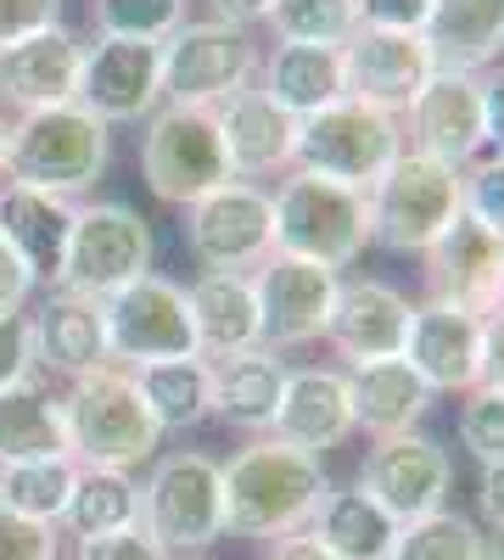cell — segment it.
<instances>
[{
    "instance_id": "33",
    "label": "cell",
    "mask_w": 504,
    "mask_h": 560,
    "mask_svg": "<svg viewBox=\"0 0 504 560\" xmlns=\"http://www.w3.org/2000/svg\"><path fill=\"white\" fill-rule=\"evenodd\" d=\"M337 560H392L398 544V522L364 493V488H331L326 510L308 527Z\"/></svg>"
},
{
    "instance_id": "8",
    "label": "cell",
    "mask_w": 504,
    "mask_h": 560,
    "mask_svg": "<svg viewBox=\"0 0 504 560\" xmlns=\"http://www.w3.org/2000/svg\"><path fill=\"white\" fill-rule=\"evenodd\" d=\"M141 179H146V191L168 208H191L197 197L219 191L224 179H236L231 158H224L219 113L163 102L141 124Z\"/></svg>"
},
{
    "instance_id": "18",
    "label": "cell",
    "mask_w": 504,
    "mask_h": 560,
    "mask_svg": "<svg viewBox=\"0 0 504 560\" xmlns=\"http://www.w3.org/2000/svg\"><path fill=\"white\" fill-rule=\"evenodd\" d=\"M403 147L437 158L448 168H471L488 140H482V90L477 73H432L421 96L403 107Z\"/></svg>"
},
{
    "instance_id": "40",
    "label": "cell",
    "mask_w": 504,
    "mask_h": 560,
    "mask_svg": "<svg viewBox=\"0 0 504 560\" xmlns=\"http://www.w3.org/2000/svg\"><path fill=\"white\" fill-rule=\"evenodd\" d=\"M466 213L504 236V158L482 152V158L466 168Z\"/></svg>"
},
{
    "instance_id": "29",
    "label": "cell",
    "mask_w": 504,
    "mask_h": 560,
    "mask_svg": "<svg viewBox=\"0 0 504 560\" xmlns=\"http://www.w3.org/2000/svg\"><path fill=\"white\" fill-rule=\"evenodd\" d=\"M186 308H191V325H197V353L202 359H231V353L263 348L253 275H197L186 287Z\"/></svg>"
},
{
    "instance_id": "30",
    "label": "cell",
    "mask_w": 504,
    "mask_h": 560,
    "mask_svg": "<svg viewBox=\"0 0 504 560\" xmlns=\"http://www.w3.org/2000/svg\"><path fill=\"white\" fill-rule=\"evenodd\" d=\"M258 90L292 118H314L342 102V45H269L258 62Z\"/></svg>"
},
{
    "instance_id": "49",
    "label": "cell",
    "mask_w": 504,
    "mask_h": 560,
    "mask_svg": "<svg viewBox=\"0 0 504 560\" xmlns=\"http://www.w3.org/2000/svg\"><path fill=\"white\" fill-rule=\"evenodd\" d=\"M477 504H482L488 527L504 533V459H499V465H482V477H477Z\"/></svg>"
},
{
    "instance_id": "13",
    "label": "cell",
    "mask_w": 504,
    "mask_h": 560,
    "mask_svg": "<svg viewBox=\"0 0 504 560\" xmlns=\"http://www.w3.org/2000/svg\"><path fill=\"white\" fill-rule=\"evenodd\" d=\"M421 303H448L477 319L504 314V236L482 219L460 213L421 253Z\"/></svg>"
},
{
    "instance_id": "27",
    "label": "cell",
    "mask_w": 504,
    "mask_h": 560,
    "mask_svg": "<svg viewBox=\"0 0 504 560\" xmlns=\"http://www.w3.org/2000/svg\"><path fill=\"white\" fill-rule=\"evenodd\" d=\"M292 364L274 348H247L231 359H213V415L231 420L236 432L263 438L281 415V393H286Z\"/></svg>"
},
{
    "instance_id": "28",
    "label": "cell",
    "mask_w": 504,
    "mask_h": 560,
    "mask_svg": "<svg viewBox=\"0 0 504 560\" xmlns=\"http://www.w3.org/2000/svg\"><path fill=\"white\" fill-rule=\"evenodd\" d=\"M348 393H353V427L376 438L398 432H421V420L437 409V393L409 370V359H382V364H359L348 370Z\"/></svg>"
},
{
    "instance_id": "22",
    "label": "cell",
    "mask_w": 504,
    "mask_h": 560,
    "mask_svg": "<svg viewBox=\"0 0 504 560\" xmlns=\"http://www.w3.org/2000/svg\"><path fill=\"white\" fill-rule=\"evenodd\" d=\"M403 359L437 398L443 393L466 398L471 387H482V319L448 303H415Z\"/></svg>"
},
{
    "instance_id": "26",
    "label": "cell",
    "mask_w": 504,
    "mask_h": 560,
    "mask_svg": "<svg viewBox=\"0 0 504 560\" xmlns=\"http://www.w3.org/2000/svg\"><path fill=\"white\" fill-rule=\"evenodd\" d=\"M426 51L443 73H488L504 62V0H432Z\"/></svg>"
},
{
    "instance_id": "41",
    "label": "cell",
    "mask_w": 504,
    "mask_h": 560,
    "mask_svg": "<svg viewBox=\"0 0 504 560\" xmlns=\"http://www.w3.org/2000/svg\"><path fill=\"white\" fill-rule=\"evenodd\" d=\"M0 560H62V533L0 510Z\"/></svg>"
},
{
    "instance_id": "23",
    "label": "cell",
    "mask_w": 504,
    "mask_h": 560,
    "mask_svg": "<svg viewBox=\"0 0 504 560\" xmlns=\"http://www.w3.org/2000/svg\"><path fill=\"white\" fill-rule=\"evenodd\" d=\"M28 331H34V370H39V376L73 382V376H90V370L113 364L102 303H90V298L45 292L28 308Z\"/></svg>"
},
{
    "instance_id": "38",
    "label": "cell",
    "mask_w": 504,
    "mask_h": 560,
    "mask_svg": "<svg viewBox=\"0 0 504 560\" xmlns=\"http://www.w3.org/2000/svg\"><path fill=\"white\" fill-rule=\"evenodd\" d=\"M186 18H191V0H90V28L107 39L163 45Z\"/></svg>"
},
{
    "instance_id": "44",
    "label": "cell",
    "mask_w": 504,
    "mask_h": 560,
    "mask_svg": "<svg viewBox=\"0 0 504 560\" xmlns=\"http://www.w3.org/2000/svg\"><path fill=\"white\" fill-rule=\"evenodd\" d=\"M73 560H168V555L146 538V527H124V533H107V538H79Z\"/></svg>"
},
{
    "instance_id": "6",
    "label": "cell",
    "mask_w": 504,
    "mask_h": 560,
    "mask_svg": "<svg viewBox=\"0 0 504 560\" xmlns=\"http://www.w3.org/2000/svg\"><path fill=\"white\" fill-rule=\"evenodd\" d=\"M364 202H371V247L421 258L466 213V168H448L403 147L382 168V179L364 191Z\"/></svg>"
},
{
    "instance_id": "9",
    "label": "cell",
    "mask_w": 504,
    "mask_h": 560,
    "mask_svg": "<svg viewBox=\"0 0 504 560\" xmlns=\"http://www.w3.org/2000/svg\"><path fill=\"white\" fill-rule=\"evenodd\" d=\"M152 258H157V236H152L146 213H134L129 202H79L73 236L62 253V275L51 292L102 303L107 292L152 275Z\"/></svg>"
},
{
    "instance_id": "15",
    "label": "cell",
    "mask_w": 504,
    "mask_h": 560,
    "mask_svg": "<svg viewBox=\"0 0 504 560\" xmlns=\"http://www.w3.org/2000/svg\"><path fill=\"white\" fill-rule=\"evenodd\" d=\"M84 113H96L107 129L118 124H146L163 107V45L141 39H84L79 62V96Z\"/></svg>"
},
{
    "instance_id": "4",
    "label": "cell",
    "mask_w": 504,
    "mask_h": 560,
    "mask_svg": "<svg viewBox=\"0 0 504 560\" xmlns=\"http://www.w3.org/2000/svg\"><path fill=\"white\" fill-rule=\"evenodd\" d=\"M269 197H274V253H292L342 275L371 247V202L353 185L286 168L269 185Z\"/></svg>"
},
{
    "instance_id": "53",
    "label": "cell",
    "mask_w": 504,
    "mask_h": 560,
    "mask_svg": "<svg viewBox=\"0 0 504 560\" xmlns=\"http://www.w3.org/2000/svg\"><path fill=\"white\" fill-rule=\"evenodd\" d=\"M7 129H12V118L0 113V168H7Z\"/></svg>"
},
{
    "instance_id": "43",
    "label": "cell",
    "mask_w": 504,
    "mask_h": 560,
    "mask_svg": "<svg viewBox=\"0 0 504 560\" xmlns=\"http://www.w3.org/2000/svg\"><path fill=\"white\" fill-rule=\"evenodd\" d=\"M432 0H353L359 28H387V34H421Z\"/></svg>"
},
{
    "instance_id": "11",
    "label": "cell",
    "mask_w": 504,
    "mask_h": 560,
    "mask_svg": "<svg viewBox=\"0 0 504 560\" xmlns=\"http://www.w3.org/2000/svg\"><path fill=\"white\" fill-rule=\"evenodd\" d=\"M186 213V253L202 275H253L274 253V197L269 185L224 179L219 191L197 197Z\"/></svg>"
},
{
    "instance_id": "50",
    "label": "cell",
    "mask_w": 504,
    "mask_h": 560,
    "mask_svg": "<svg viewBox=\"0 0 504 560\" xmlns=\"http://www.w3.org/2000/svg\"><path fill=\"white\" fill-rule=\"evenodd\" d=\"M202 7H208V18H219V23L258 28V23L269 18V7H274V0H202Z\"/></svg>"
},
{
    "instance_id": "51",
    "label": "cell",
    "mask_w": 504,
    "mask_h": 560,
    "mask_svg": "<svg viewBox=\"0 0 504 560\" xmlns=\"http://www.w3.org/2000/svg\"><path fill=\"white\" fill-rule=\"evenodd\" d=\"M263 560H337L326 544H319L314 533H292V538H274L263 549Z\"/></svg>"
},
{
    "instance_id": "47",
    "label": "cell",
    "mask_w": 504,
    "mask_h": 560,
    "mask_svg": "<svg viewBox=\"0 0 504 560\" xmlns=\"http://www.w3.org/2000/svg\"><path fill=\"white\" fill-rule=\"evenodd\" d=\"M477 90H482V140L493 158H504V62L477 73Z\"/></svg>"
},
{
    "instance_id": "32",
    "label": "cell",
    "mask_w": 504,
    "mask_h": 560,
    "mask_svg": "<svg viewBox=\"0 0 504 560\" xmlns=\"http://www.w3.org/2000/svg\"><path fill=\"white\" fill-rule=\"evenodd\" d=\"M68 454V427H62V398L39 376L0 393V465L23 459H51Z\"/></svg>"
},
{
    "instance_id": "54",
    "label": "cell",
    "mask_w": 504,
    "mask_h": 560,
    "mask_svg": "<svg viewBox=\"0 0 504 560\" xmlns=\"http://www.w3.org/2000/svg\"><path fill=\"white\" fill-rule=\"evenodd\" d=\"M186 560H208V555H186Z\"/></svg>"
},
{
    "instance_id": "42",
    "label": "cell",
    "mask_w": 504,
    "mask_h": 560,
    "mask_svg": "<svg viewBox=\"0 0 504 560\" xmlns=\"http://www.w3.org/2000/svg\"><path fill=\"white\" fill-rule=\"evenodd\" d=\"M34 331L28 314H0V393H12L23 382H34Z\"/></svg>"
},
{
    "instance_id": "1",
    "label": "cell",
    "mask_w": 504,
    "mask_h": 560,
    "mask_svg": "<svg viewBox=\"0 0 504 560\" xmlns=\"http://www.w3.org/2000/svg\"><path fill=\"white\" fill-rule=\"evenodd\" d=\"M224 465V533L236 538H292L308 533L331 499V471L319 454H303L281 438H247Z\"/></svg>"
},
{
    "instance_id": "7",
    "label": "cell",
    "mask_w": 504,
    "mask_h": 560,
    "mask_svg": "<svg viewBox=\"0 0 504 560\" xmlns=\"http://www.w3.org/2000/svg\"><path fill=\"white\" fill-rule=\"evenodd\" d=\"M263 39L258 28H236L219 18H186L163 39V102L219 113L231 96L258 84Z\"/></svg>"
},
{
    "instance_id": "5",
    "label": "cell",
    "mask_w": 504,
    "mask_h": 560,
    "mask_svg": "<svg viewBox=\"0 0 504 560\" xmlns=\"http://www.w3.org/2000/svg\"><path fill=\"white\" fill-rule=\"evenodd\" d=\"M141 527L168 555H208L224 538V465L202 448H168L141 477Z\"/></svg>"
},
{
    "instance_id": "21",
    "label": "cell",
    "mask_w": 504,
    "mask_h": 560,
    "mask_svg": "<svg viewBox=\"0 0 504 560\" xmlns=\"http://www.w3.org/2000/svg\"><path fill=\"white\" fill-rule=\"evenodd\" d=\"M353 432L359 427H353L348 370L342 364H292L286 393H281V415H274L269 438L326 459V448H342Z\"/></svg>"
},
{
    "instance_id": "20",
    "label": "cell",
    "mask_w": 504,
    "mask_h": 560,
    "mask_svg": "<svg viewBox=\"0 0 504 560\" xmlns=\"http://www.w3.org/2000/svg\"><path fill=\"white\" fill-rule=\"evenodd\" d=\"M432 51L421 34H387V28H353L342 45V90L364 107L398 113L421 96V84L432 79Z\"/></svg>"
},
{
    "instance_id": "25",
    "label": "cell",
    "mask_w": 504,
    "mask_h": 560,
    "mask_svg": "<svg viewBox=\"0 0 504 560\" xmlns=\"http://www.w3.org/2000/svg\"><path fill=\"white\" fill-rule=\"evenodd\" d=\"M73 219H79V202L34 191V185H17V179H0V242L28 264V275L39 280V292L57 287Z\"/></svg>"
},
{
    "instance_id": "12",
    "label": "cell",
    "mask_w": 504,
    "mask_h": 560,
    "mask_svg": "<svg viewBox=\"0 0 504 560\" xmlns=\"http://www.w3.org/2000/svg\"><path fill=\"white\" fill-rule=\"evenodd\" d=\"M102 319H107L113 364H124V370L197 353V325H191V308H186V287L157 275V269L129 280V287H118V292H107Z\"/></svg>"
},
{
    "instance_id": "2",
    "label": "cell",
    "mask_w": 504,
    "mask_h": 560,
    "mask_svg": "<svg viewBox=\"0 0 504 560\" xmlns=\"http://www.w3.org/2000/svg\"><path fill=\"white\" fill-rule=\"evenodd\" d=\"M62 427L68 454L79 465H102V471H141L163 454V432L134 387L124 364H102L90 376L62 382Z\"/></svg>"
},
{
    "instance_id": "45",
    "label": "cell",
    "mask_w": 504,
    "mask_h": 560,
    "mask_svg": "<svg viewBox=\"0 0 504 560\" xmlns=\"http://www.w3.org/2000/svg\"><path fill=\"white\" fill-rule=\"evenodd\" d=\"M62 23V0H0V45Z\"/></svg>"
},
{
    "instance_id": "19",
    "label": "cell",
    "mask_w": 504,
    "mask_h": 560,
    "mask_svg": "<svg viewBox=\"0 0 504 560\" xmlns=\"http://www.w3.org/2000/svg\"><path fill=\"white\" fill-rule=\"evenodd\" d=\"M84 39L68 23H51L28 39L0 45V113H45L79 96Z\"/></svg>"
},
{
    "instance_id": "35",
    "label": "cell",
    "mask_w": 504,
    "mask_h": 560,
    "mask_svg": "<svg viewBox=\"0 0 504 560\" xmlns=\"http://www.w3.org/2000/svg\"><path fill=\"white\" fill-rule=\"evenodd\" d=\"M79 482V459L73 454H51V459H23V465H0V510L45 527H62L68 499Z\"/></svg>"
},
{
    "instance_id": "17",
    "label": "cell",
    "mask_w": 504,
    "mask_h": 560,
    "mask_svg": "<svg viewBox=\"0 0 504 560\" xmlns=\"http://www.w3.org/2000/svg\"><path fill=\"white\" fill-rule=\"evenodd\" d=\"M409 319H415V303H409V292H398L392 280H382V275H342L337 298H331V319H326V342L337 348L342 370L403 359Z\"/></svg>"
},
{
    "instance_id": "16",
    "label": "cell",
    "mask_w": 504,
    "mask_h": 560,
    "mask_svg": "<svg viewBox=\"0 0 504 560\" xmlns=\"http://www.w3.org/2000/svg\"><path fill=\"white\" fill-rule=\"evenodd\" d=\"M337 280H342V275L319 269V264H308V258L269 253V258L253 269V298H258L263 348L292 353V348H308V342H326V319H331Z\"/></svg>"
},
{
    "instance_id": "37",
    "label": "cell",
    "mask_w": 504,
    "mask_h": 560,
    "mask_svg": "<svg viewBox=\"0 0 504 560\" xmlns=\"http://www.w3.org/2000/svg\"><path fill=\"white\" fill-rule=\"evenodd\" d=\"M263 28L274 34V45H348L359 18L353 0H274Z\"/></svg>"
},
{
    "instance_id": "46",
    "label": "cell",
    "mask_w": 504,
    "mask_h": 560,
    "mask_svg": "<svg viewBox=\"0 0 504 560\" xmlns=\"http://www.w3.org/2000/svg\"><path fill=\"white\" fill-rule=\"evenodd\" d=\"M34 292H39V280L28 275V264L0 242V314H28Z\"/></svg>"
},
{
    "instance_id": "24",
    "label": "cell",
    "mask_w": 504,
    "mask_h": 560,
    "mask_svg": "<svg viewBox=\"0 0 504 560\" xmlns=\"http://www.w3.org/2000/svg\"><path fill=\"white\" fill-rule=\"evenodd\" d=\"M219 135H224V158H231L236 179L263 185L297 163V118L286 107H274L258 84L219 107Z\"/></svg>"
},
{
    "instance_id": "3",
    "label": "cell",
    "mask_w": 504,
    "mask_h": 560,
    "mask_svg": "<svg viewBox=\"0 0 504 560\" xmlns=\"http://www.w3.org/2000/svg\"><path fill=\"white\" fill-rule=\"evenodd\" d=\"M107 163H113V129L96 113H84L79 102H68V107L12 118L0 179L34 185V191H51L68 202H90Z\"/></svg>"
},
{
    "instance_id": "31",
    "label": "cell",
    "mask_w": 504,
    "mask_h": 560,
    "mask_svg": "<svg viewBox=\"0 0 504 560\" xmlns=\"http://www.w3.org/2000/svg\"><path fill=\"white\" fill-rule=\"evenodd\" d=\"M134 387H141L157 432H197L202 420H213V359L191 353V359H157L129 370Z\"/></svg>"
},
{
    "instance_id": "52",
    "label": "cell",
    "mask_w": 504,
    "mask_h": 560,
    "mask_svg": "<svg viewBox=\"0 0 504 560\" xmlns=\"http://www.w3.org/2000/svg\"><path fill=\"white\" fill-rule=\"evenodd\" d=\"M482 560H504V533H488V549H482Z\"/></svg>"
},
{
    "instance_id": "14",
    "label": "cell",
    "mask_w": 504,
    "mask_h": 560,
    "mask_svg": "<svg viewBox=\"0 0 504 560\" xmlns=\"http://www.w3.org/2000/svg\"><path fill=\"white\" fill-rule=\"evenodd\" d=\"M371 493L387 516L403 527V522H421L432 510H448V488H454V459L437 438L426 432H398V438H376L364 448V465H359V482Z\"/></svg>"
},
{
    "instance_id": "34",
    "label": "cell",
    "mask_w": 504,
    "mask_h": 560,
    "mask_svg": "<svg viewBox=\"0 0 504 560\" xmlns=\"http://www.w3.org/2000/svg\"><path fill=\"white\" fill-rule=\"evenodd\" d=\"M124 527H141V477L79 465L68 516H62L57 533H68L79 544V538H107V533H124Z\"/></svg>"
},
{
    "instance_id": "39",
    "label": "cell",
    "mask_w": 504,
    "mask_h": 560,
    "mask_svg": "<svg viewBox=\"0 0 504 560\" xmlns=\"http://www.w3.org/2000/svg\"><path fill=\"white\" fill-rule=\"evenodd\" d=\"M460 443L477 465L504 459V393L499 387H471L460 398Z\"/></svg>"
},
{
    "instance_id": "10",
    "label": "cell",
    "mask_w": 504,
    "mask_h": 560,
    "mask_svg": "<svg viewBox=\"0 0 504 560\" xmlns=\"http://www.w3.org/2000/svg\"><path fill=\"white\" fill-rule=\"evenodd\" d=\"M398 152H403V118L342 96L331 107H319L314 118H297V163L292 168L353 185V191H371Z\"/></svg>"
},
{
    "instance_id": "48",
    "label": "cell",
    "mask_w": 504,
    "mask_h": 560,
    "mask_svg": "<svg viewBox=\"0 0 504 560\" xmlns=\"http://www.w3.org/2000/svg\"><path fill=\"white\" fill-rule=\"evenodd\" d=\"M482 387L504 393V314L482 319Z\"/></svg>"
},
{
    "instance_id": "36",
    "label": "cell",
    "mask_w": 504,
    "mask_h": 560,
    "mask_svg": "<svg viewBox=\"0 0 504 560\" xmlns=\"http://www.w3.org/2000/svg\"><path fill=\"white\" fill-rule=\"evenodd\" d=\"M488 533L460 510H432L421 522H403L392 560H482Z\"/></svg>"
}]
</instances>
